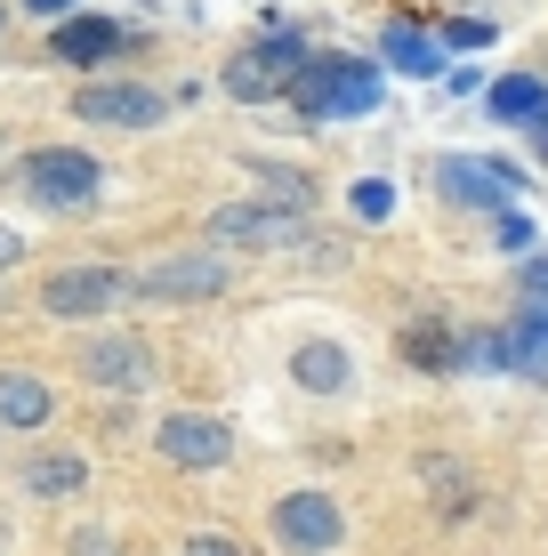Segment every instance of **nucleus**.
<instances>
[{"instance_id": "f257e3e1", "label": "nucleus", "mask_w": 548, "mask_h": 556, "mask_svg": "<svg viewBox=\"0 0 548 556\" xmlns=\"http://www.w3.org/2000/svg\"><path fill=\"white\" fill-rule=\"evenodd\" d=\"M16 194L56 210V218H73V210H98L105 202V162L81 146H33L25 162H16Z\"/></svg>"}, {"instance_id": "f03ea898", "label": "nucleus", "mask_w": 548, "mask_h": 556, "mask_svg": "<svg viewBox=\"0 0 548 556\" xmlns=\"http://www.w3.org/2000/svg\"><path fill=\"white\" fill-rule=\"evenodd\" d=\"M307 122H355V113H380V73L364 56H307L282 89Z\"/></svg>"}, {"instance_id": "7ed1b4c3", "label": "nucleus", "mask_w": 548, "mask_h": 556, "mask_svg": "<svg viewBox=\"0 0 548 556\" xmlns=\"http://www.w3.org/2000/svg\"><path fill=\"white\" fill-rule=\"evenodd\" d=\"M226 291H234V258L226 251H169V258L129 275V299L138 306H211Z\"/></svg>"}, {"instance_id": "20e7f679", "label": "nucleus", "mask_w": 548, "mask_h": 556, "mask_svg": "<svg viewBox=\"0 0 548 556\" xmlns=\"http://www.w3.org/2000/svg\"><path fill=\"white\" fill-rule=\"evenodd\" d=\"M122 299H129V275H122V266H105V258H81V266L41 275V315L49 323H105Z\"/></svg>"}, {"instance_id": "39448f33", "label": "nucleus", "mask_w": 548, "mask_h": 556, "mask_svg": "<svg viewBox=\"0 0 548 556\" xmlns=\"http://www.w3.org/2000/svg\"><path fill=\"white\" fill-rule=\"evenodd\" d=\"M73 371H81L98 395H145L162 363H154V348H145L138 331H89L81 348H73Z\"/></svg>"}, {"instance_id": "423d86ee", "label": "nucleus", "mask_w": 548, "mask_h": 556, "mask_svg": "<svg viewBox=\"0 0 548 556\" xmlns=\"http://www.w3.org/2000/svg\"><path fill=\"white\" fill-rule=\"evenodd\" d=\"M267 532H275V548H291V556H331L339 541H347V516H339L331 492H282V501L267 508Z\"/></svg>"}, {"instance_id": "0eeeda50", "label": "nucleus", "mask_w": 548, "mask_h": 556, "mask_svg": "<svg viewBox=\"0 0 548 556\" xmlns=\"http://www.w3.org/2000/svg\"><path fill=\"white\" fill-rule=\"evenodd\" d=\"M154 452L169 459V468H194V476H211V468H226V459H234V428H226L218 412H162Z\"/></svg>"}, {"instance_id": "6e6552de", "label": "nucleus", "mask_w": 548, "mask_h": 556, "mask_svg": "<svg viewBox=\"0 0 548 556\" xmlns=\"http://www.w3.org/2000/svg\"><path fill=\"white\" fill-rule=\"evenodd\" d=\"M162 113H169V98L145 81H81L73 89V122H89V129H154Z\"/></svg>"}, {"instance_id": "1a4fd4ad", "label": "nucleus", "mask_w": 548, "mask_h": 556, "mask_svg": "<svg viewBox=\"0 0 548 556\" xmlns=\"http://www.w3.org/2000/svg\"><path fill=\"white\" fill-rule=\"evenodd\" d=\"M202 235L234 242V251H298V218H291V210H275V202H218Z\"/></svg>"}, {"instance_id": "9d476101", "label": "nucleus", "mask_w": 548, "mask_h": 556, "mask_svg": "<svg viewBox=\"0 0 548 556\" xmlns=\"http://www.w3.org/2000/svg\"><path fill=\"white\" fill-rule=\"evenodd\" d=\"M298 65H307V41H298V33H267L258 49H242L234 65H226V89H234V98H275V89H291Z\"/></svg>"}, {"instance_id": "9b49d317", "label": "nucleus", "mask_w": 548, "mask_h": 556, "mask_svg": "<svg viewBox=\"0 0 548 556\" xmlns=\"http://www.w3.org/2000/svg\"><path fill=\"white\" fill-rule=\"evenodd\" d=\"M129 33L113 25V16H89V9H73V16H56V33H49V56L56 65H73V73H98L122 56Z\"/></svg>"}, {"instance_id": "f8f14e48", "label": "nucleus", "mask_w": 548, "mask_h": 556, "mask_svg": "<svg viewBox=\"0 0 548 556\" xmlns=\"http://www.w3.org/2000/svg\"><path fill=\"white\" fill-rule=\"evenodd\" d=\"M436 186H444V194L451 202H468V210H500L508 194H517V169H508V162H476V153H444V162H436Z\"/></svg>"}, {"instance_id": "ddd939ff", "label": "nucleus", "mask_w": 548, "mask_h": 556, "mask_svg": "<svg viewBox=\"0 0 548 556\" xmlns=\"http://www.w3.org/2000/svg\"><path fill=\"white\" fill-rule=\"evenodd\" d=\"M493 371L548 379V299H524V315L508 331H493Z\"/></svg>"}, {"instance_id": "4468645a", "label": "nucleus", "mask_w": 548, "mask_h": 556, "mask_svg": "<svg viewBox=\"0 0 548 556\" xmlns=\"http://www.w3.org/2000/svg\"><path fill=\"white\" fill-rule=\"evenodd\" d=\"M484 105H493V122L540 129V138H548V81H533V73H508V81H493V89H484Z\"/></svg>"}, {"instance_id": "2eb2a0df", "label": "nucleus", "mask_w": 548, "mask_h": 556, "mask_svg": "<svg viewBox=\"0 0 548 556\" xmlns=\"http://www.w3.org/2000/svg\"><path fill=\"white\" fill-rule=\"evenodd\" d=\"M56 419V395H49V379L41 371H0V428H49Z\"/></svg>"}, {"instance_id": "dca6fc26", "label": "nucleus", "mask_w": 548, "mask_h": 556, "mask_svg": "<svg viewBox=\"0 0 548 556\" xmlns=\"http://www.w3.org/2000/svg\"><path fill=\"white\" fill-rule=\"evenodd\" d=\"M347 371H355V355L339 348V339H307V348L291 355V379L307 395H339V388H347Z\"/></svg>"}, {"instance_id": "f3484780", "label": "nucleus", "mask_w": 548, "mask_h": 556, "mask_svg": "<svg viewBox=\"0 0 548 556\" xmlns=\"http://www.w3.org/2000/svg\"><path fill=\"white\" fill-rule=\"evenodd\" d=\"M404 363H411V371H460V331L436 323V315H420L404 331Z\"/></svg>"}, {"instance_id": "a211bd4d", "label": "nucleus", "mask_w": 548, "mask_h": 556, "mask_svg": "<svg viewBox=\"0 0 548 556\" xmlns=\"http://www.w3.org/2000/svg\"><path fill=\"white\" fill-rule=\"evenodd\" d=\"M81 484H89V459L81 452H33L25 459V492H41V501H73Z\"/></svg>"}, {"instance_id": "6ab92c4d", "label": "nucleus", "mask_w": 548, "mask_h": 556, "mask_svg": "<svg viewBox=\"0 0 548 556\" xmlns=\"http://www.w3.org/2000/svg\"><path fill=\"white\" fill-rule=\"evenodd\" d=\"M387 65H395V73H420V81H428V73H444V56H436V41H428L420 25H387Z\"/></svg>"}, {"instance_id": "aec40b11", "label": "nucleus", "mask_w": 548, "mask_h": 556, "mask_svg": "<svg viewBox=\"0 0 548 556\" xmlns=\"http://www.w3.org/2000/svg\"><path fill=\"white\" fill-rule=\"evenodd\" d=\"M258 202H275V210H291V218H307V210H315V186L298 178V169H258Z\"/></svg>"}, {"instance_id": "412c9836", "label": "nucleus", "mask_w": 548, "mask_h": 556, "mask_svg": "<svg viewBox=\"0 0 548 556\" xmlns=\"http://www.w3.org/2000/svg\"><path fill=\"white\" fill-rule=\"evenodd\" d=\"M65 556H129V548H122V532H105V525H73Z\"/></svg>"}, {"instance_id": "4be33fe9", "label": "nucleus", "mask_w": 548, "mask_h": 556, "mask_svg": "<svg viewBox=\"0 0 548 556\" xmlns=\"http://www.w3.org/2000/svg\"><path fill=\"white\" fill-rule=\"evenodd\" d=\"M178 556H251V548H242L234 532H186V541H178Z\"/></svg>"}, {"instance_id": "5701e85b", "label": "nucleus", "mask_w": 548, "mask_h": 556, "mask_svg": "<svg viewBox=\"0 0 548 556\" xmlns=\"http://www.w3.org/2000/svg\"><path fill=\"white\" fill-rule=\"evenodd\" d=\"M347 202H355V218H387V210H395V194H387L380 178H364V186H355Z\"/></svg>"}, {"instance_id": "b1692460", "label": "nucleus", "mask_w": 548, "mask_h": 556, "mask_svg": "<svg viewBox=\"0 0 548 556\" xmlns=\"http://www.w3.org/2000/svg\"><path fill=\"white\" fill-rule=\"evenodd\" d=\"M517 282H524V299H548V251H524Z\"/></svg>"}, {"instance_id": "393cba45", "label": "nucleus", "mask_w": 548, "mask_h": 556, "mask_svg": "<svg viewBox=\"0 0 548 556\" xmlns=\"http://www.w3.org/2000/svg\"><path fill=\"white\" fill-rule=\"evenodd\" d=\"M444 41H451V49H484V41H493V25H476V16H460V25H444Z\"/></svg>"}, {"instance_id": "a878e982", "label": "nucleus", "mask_w": 548, "mask_h": 556, "mask_svg": "<svg viewBox=\"0 0 548 556\" xmlns=\"http://www.w3.org/2000/svg\"><path fill=\"white\" fill-rule=\"evenodd\" d=\"M500 251H533V218H508V210H500Z\"/></svg>"}, {"instance_id": "bb28decb", "label": "nucleus", "mask_w": 548, "mask_h": 556, "mask_svg": "<svg viewBox=\"0 0 548 556\" xmlns=\"http://www.w3.org/2000/svg\"><path fill=\"white\" fill-rule=\"evenodd\" d=\"M16 258H25V242H16V235H9V226H0V275H9V266H16Z\"/></svg>"}, {"instance_id": "cd10ccee", "label": "nucleus", "mask_w": 548, "mask_h": 556, "mask_svg": "<svg viewBox=\"0 0 548 556\" xmlns=\"http://www.w3.org/2000/svg\"><path fill=\"white\" fill-rule=\"evenodd\" d=\"M25 9H33V16H73L81 0H25Z\"/></svg>"}, {"instance_id": "c85d7f7f", "label": "nucleus", "mask_w": 548, "mask_h": 556, "mask_svg": "<svg viewBox=\"0 0 548 556\" xmlns=\"http://www.w3.org/2000/svg\"><path fill=\"white\" fill-rule=\"evenodd\" d=\"M0 41H9V9H0Z\"/></svg>"}]
</instances>
